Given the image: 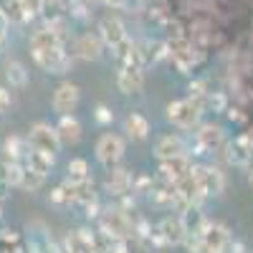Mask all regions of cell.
Wrapping results in <instances>:
<instances>
[{
    "label": "cell",
    "instance_id": "obj_1",
    "mask_svg": "<svg viewBox=\"0 0 253 253\" xmlns=\"http://www.w3.org/2000/svg\"><path fill=\"white\" fill-rule=\"evenodd\" d=\"M200 114H203V104L198 99H180V101H172L167 107V119L175 126H180V129H193V126H198Z\"/></svg>",
    "mask_w": 253,
    "mask_h": 253
},
{
    "label": "cell",
    "instance_id": "obj_2",
    "mask_svg": "<svg viewBox=\"0 0 253 253\" xmlns=\"http://www.w3.org/2000/svg\"><path fill=\"white\" fill-rule=\"evenodd\" d=\"M33 58L46 74H66L71 71V56L66 53L63 46H53V48H36Z\"/></svg>",
    "mask_w": 253,
    "mask_h": 253
},
{
    "label": "cell",
    "instance_id": "obj_3",
    "mask_svg": "<svg viewBox=\"0 0 253 253\" xmlns=\"http://www.w3.org/2000/svg\"><path fill=\"white\" fill-rule=\"evenodd\" d=\"M101 233L107 238H112V241H119V238L134 236V228H132V223H129V218H126L124 210L109 208L107 213L101 215Z\"/></svg>",
    "mask_w": 253,
    "mask_h": 253
},
{
    "label": "cell",
    "instance_id": "obj_4",
    "mask_svg": "<svg viewBox=\"0 0 253 253\" xmlns=\"http://www.w3.org/2000/svg\"><path fill=\"white\" fill-rule=\"evenodd\" d=\"M28 144L33 150H41V152H51L56 155L61 150V137L56 132V126L46 124V122H36L28 132Z\"/></svg>",
    "mask_w": 253,
    "mask_h": 253
},
{
    "label": "cell",
    "instance_id": "obj_5",
    "mask_svg": "<svg viewBox=\"0 0 253 253\" xmlns=\"http://www.w3.org/2000/svg\"><path fill=\"white\" fill-rule=\"evenodd\" d=\"M193 175L198 180V187H200V195L205 198H218L225 187V177L218 167H208V165H200V167H193Z\"/></svg>",
    "mask_w": 253,
    "mask_h": 253
},
{
    "label": "cell",
    "instance_id": "obj_6",
    "mask_svg": "<svg viewBox=\"0 0 253 253\" xmlns=\"http://www.w3.org/2000/svg\"><path fill=\"white\" fill-rule=\"evenodd\" d=\"M96 157L101 165L114 167L124 157V139L119 134H101L96 142Z\"/></svg>",
    "mask_w": 253,
    "mask_h": 253
},
{
    "label": "cell",
    "instance_id": "obj_7",
    "mask_svg": "<svg viewBox=\"0 0 253 253\" xmlns=\"http://www.w3.org/2000/svg\"><path fill=\"white\" fill-rule=\"evenodd\" d=\"M200 238H203V246L208 253H220L230 246V236H228V230L218 223H203V228L198 230Z\"/></svg>",
    "mask_w": 253,
    "mask_h": 253
},
{
    "label": "cell",
    "instance_id": "obj_8",
    "mask_svg": "<svg viewBox=\"0 0 253 253\" xmlns=\"http://www.w3.org/2000/svg\"><path fill=\"white\" fill-rule=\"evenodd\" d=\"M117 86L122 94H137L144 86V71L137 63H124L117 74Z\"/></svg>",
    "mask_w": 253,
    "mask_h": 253
},
{
    "label": "cell",
    "instance_id": "obj_9",
    "mask_svg": "<svg viewBox=\"0 0 253 253\" xmlns=\"http://www.w3.org/2000/svg\"><path fill=\"white\" fill-rule=\"evenodd\" d=\"M79 86L76 84H71V81H66V84H61V86L53 91V112L56 114H71L76 107H79Z\"/></svg>",
    "mask_w": 253,
    "mask_h": 253
},
{
    "label": "cell",
    "instance_id": "obj_10",
    "mask_svg": "<svg viewBox=\"0 0 253 253\" xmlns=\"http://www.w3.org/2000/svg\"><path fill=\"white\" fill-rule=\"evenodd\" d=\"M99 36H101V41L107 46L117 48L122 41L126 38V31H124V23H122L117 15H104L99 20Z\"/></svg>",
    "mask_w": 253,
    "mask_h": 253
},
{
    "label": "cell",
    "instance_id": "obj_11",
    "mask_svg": "<svg viewBox=\"0 0 253 253\" xmlns=\"http://www.w3.org/2000/svg\"><path fill=\"white\" fill-rule=\"evenodd\" d=\"M101 48H104V41H101V36H94V33L79 36L74 43V53L81 61H96L101 56Z\"/></svg>",
    "mask_w": 253,
    "mask_h": 253
},
{
    "label": "cell",
    "instance_id": "obj_12",
    "mask_svg": "<svg viewBox=\"0 0 253 253\" xmlns=\"http://www.w3.org/2000/svg\"><path fill=\"white\" fill-rule=\"evenodd\" d=\"M157 230H160L162 241L170 243V246H177V243H182V241L187 238V228H185V223H182L180 215H167V218L160 223Z\"/></svg>",
    "mask_w": 253,
    "mask_h": 253
},
{
    "label": "cell",
    "instance_id": "obj_13",
    "mask_svg": "<svg viewBox=\"0 0 253 253\" xmlns=\"http://www.w3.org/2000/svg\"><path fill=\"white\" fill-rule=\"evenodd\" d=\"M223 142H225L223 126H218V124H203V126H200V132H198L200 150L215 152V150H220V147H223Z\"/></svg>",
    "mask_w": 253,
    "mask_h": 253
},
{
    "label": "cell",
    "instance_id": "obj_14",
    "mask_svg": "<svg viewBox=\"0 0 253 253\" xmlns=\"http://www.w3.org/2000/svg\"><path fill=\"white\" fill-rule=\"evenodd\" d=\"M63 43H66V36H61L48 23L43 28L33 31V36H31V51H36V48H53V46H63Z\"/></svg>",
    "mask_w": 253,
    "mask_h": 253
},
{
    "label": "cell",
    "instance_id": "obj_15",
    "mask_svg": "<svg viewBox=\"0 0 253 253\" xmlns=\"http://www.w3.org/2000/svg\"><path fill=\"white\" fill-rule=\"evenodd\" d=\"M162 172L167 180H172V185L177 180H182L185 175L193 172V165H190L187 155H177V157H170V160H162Z\"/></svg>",
    "mask_w": 253,
    "mask_h": 253
},
{
    "label": "cell",
    "instance_id": "obj_16",
    "mask_svg": "<svg viewBox=\"0 0 253 253\" xmlns=\"http://www.w3.org/2000/svg\"><path fill=\"white\" fill-rule=\"evenodd\" d=\"M177 155H185V144L177 134H165L157 139L155 144V157L162 162V160H170V157H177Z\"/></svg>",
    "mask_w": 253,
    "mask_h": 253
},
{
    "label": "cell",
    "instance_id": "obj_17",
    "mask_svg": "<svg viewBox=\"0 0 253 253\" xmlns=\"http://www.w3.org/2000/svg\"><path fill=\"white\" fill-rule=\"evenodd\" d=\"M56 132L61 137V144H76L81 139V124L74 114H61V122L56 126Z\"/></svg>",
    "mask_w": 253,
    "mask_h": 253
},
{
    "label": "cell",
    "instance_id": "obj_18",
    "mask_svg": "<svg viewBox=\"0 0 253 253\" xmlns=\"http://www.w3.org/2000/svg\"><path fill=\"white\" fill-rule=\"evenodd\" d=\"M53 162H56V155H51V152H41V150H33V147H31V152H28V157H26V165L31 167V170L41 172V175L51 172Z\"/></svg>",
    "mask_w": 253,
    "mask_h": 253
},
{
    "label": "cell",
    "instance_id": "obj_19",
    "mask_svg": "<svg viewBox=\"0 0 253 253\" xmlns=\"http://www.w3.org/2000/svg\"><path fill=\"white\" fill-rule=\"evenodd\" d=\"M124 132L132 139H147V134H150V122L142 114H129L124 119Z\"/></svg>",
    "mask_w": 253,
    "mask_h": 253
},
{
    "label": "cell",
    "instance_id": "obj_20",
    "mask_svg": "<svg viewBox=\"0 0 253 253\" xmlns=\"http://www.w3.org/2000/svg\"><path fill=\"white\" fill-rule=\"evenodd\" d=\"M38 13L46 18V23H53V20L66 18V3L63 0H38Z\"/></svg>",
    "mask_w": 253,
    "mask_h": 253
},
{
    "label": "cell",
    "instance_id": "obj_21",
    "mask_svg": "<svg viewBox=\"0 0 253 253\" xmlns=\"http://www.w3.org/2000/svg\"><path fill=\"white\" fill-rule=\"evenodd\" d=\"M132 187V177L126 170H112L109 177H107V190L112 195H124L126 190Z\"/></svg>",
    "mask_w": 253,
    "mask_h": 253
},
{
    "label": "cell",
    "instance_id": "obj_22",
    "mask_svg": "<svg viewBox=\"0 0 253 253\" xmlns=\"http://www.w3.org/2000/svg\"><path fill=\"white\" fill-rule=\"evenodd\" d=\"M5 79L13 89H23L28 86V71L26 66L20 61H8V66H5Z\"/></svg>",
    "mask_w": 253,
    "mask_h": 253
},
{
    "label": "cell",
    "instance_id": "obj_23",
    "mask_svg": "<svg viewBox=\"0 0 253 253\" xmlns=\"http://www.w3.org/2000/svg\"><path fill=\"white\" fill-rule=\"evenodd\" d=\"M5 152L10 155V160H26L28 157V152H31V144H28V139H23V137H8L5 139Z\"/></svg>",
    "mask_w": 253,
    "mask_h": 253
},
{
    "label": "cell",
    "instance_id": "obj_24",
    "mask_svg": "<svg viewBox=\"0 0 253 253\" xmlns=\"http://www.w3.org/2000/svg\"><path fill=\"white\" fill-rule=\"evenodd\" d=\"M23 172H26V165L23 162H18V160H10L8 162V185L10 187H20L23 185Z\"/></svg>",
    "mask_w": 253,
    "mask_h": 253
},
{
    "label": "cell",
    "instance_id": "obj_25",
    "mask_svg": "<svg viewBox=\"0 0 253 253\" xmlns=\"http://www.w3.org/2000/svg\"><path fill=\"white\" fill-rule=\"evenodd\" d=\"M43 180H46V175H41V172L31 170V167L26 165V172H23V185H20V187H26V190H38L41 185H43Z\"/></svg>",
    "mask_w": 253,
    "mask_h": 253
},
{
    "label": "cell",
    "instance_id": "obj_26",
    "mask_svg": "<svg viewBox=\"0 0 253 253\" xmlns=\"http://www.w3.org/2000/svg\"><path fill=\"white\" fill-rule=\"evenodd\" d=\"M69 177H71V180L89 177V165H86V160H71V162H69Z\"/></svg>",
    "mask_w": 253,
    "mask_h": 253
},
{
    "label": "cell",
    "instance_id": "obj_27",
    "mask_svg": "<svg viewBox=\"0 0 253 253\" xmlns=\"http://www.w3.org/2000/svg\"><path fill=\"white\" fill-rule=\"evenodd\" d=\"M86 0H69L66 3V10L74 15V18H79V20H86L89 18V13H86Z\"/></svg>",
    "mask_w": 253,
    "mask_h": 253
},
{
    "label": "cell",
    "instance_id": "obj_28",
    "mask_svg": "<svg viewBox=\"0 0 253 253\" xmlns=\"http://www.w3.org/2000/svg\"><path fill=\"white\" fill-rule=\"evenodd\" d=\"M51 203H53V205H66V203H74V198H71V193H69V187H66V185L56 187L53 193H51Z\"/></svg>",
    "mask_w": 253,
    "mask_h": 253
},
{
    "label": "cell",
    "instance_id": "obj_29",
    "mask_svg": "<svg viewBox=\"0 0 253 253\" xmlns=\"http://www.w3.org/2000/svg\"><path fill=\"white\" fill-rule=\"evenodd\" d=\"M124 243H126V253H150V251H147V243H144L139 236L124 238Z\"/></svg>",
    "mask_w": 253,
    "mask_h": 253
},
{
    "label": "cell",
    "instance_id": "obj_30",
    "mask_svg": "<svg viewBox=\"0 0 253 253\" xmlns=\"http://www.w3.org/2000/svg\"><path fill=\"white\" fill-rule=\"evenodd\" d=\"M94 119H96L99 124L107 126V124H112V122H114V112H112L109 107H104V104H99V107L94 109Z\"/></svg>",
    "mask_w": 253,
    "mask_h": 253
},
{
    "label": "cell",
    "instance_id": "obj_31",
    "mask_svg": "<svg viewBox=\"0 0 253 253\" xmlns=\"http://www.w3.org/2000/svg\"><path fill=\"white\" fill-rule=\"evenodd\" d=\"M8 26H10V18L0 10V43L5 41V36H8Z\"/></svg>",
    "mask_w": 253,
    "mask_h": 253
},
{
    "label": "cell",
    "instance_id": "obj_32",
    "mask_svg": "<svg viewBox=\"0 0 253 253\" xmlns=\"http://www.w3.org/2000/svg\"><path fill=\"white\" fill-rule=\"evenodd\" d=\"M10 101H13V99H10V91L0 86V107H3V112H5L8 107H10Z\"/></svg>",
    "mask_w": 253,
    "mask_h": 253
},
{
    "label": "cell",
    "instance_id": "obj_33",
    "mask_svg": "<svg viewBox=\"0 0 253 253\" xmlns=\"http://www.w3.org/2000/svg\"><path fill=\"white\" fill-rule=\"evenodd\" d=\"M8 193H10L8 180H0V200H5V198H8Z\"/></svg>",
    "mask_w": 253,
    "mask_h": 253
},
{
    "label": "cell",
    "instance_id": "obj_34",
    "mask_svg": "<svg viewBox=\"0 0 253 253\" xmlns=\"http://www.w3.org/2000/svg\"><path fill=\"white\" fill-rule=\"evenodd\" d=\"M104 5H109V8H124L126 5V0H101Z\"/></svg>",
    "mask_w": 253,
    "mask_h": 253
},
{
    "label": "cell",
    "instance_id": "obj_35",
    "mask_svg": "<svg viewBox=\"0 0 253 253\" xmlns=\"http://www.w3.org/2000/svg\"><path fill=\"white\" fill-rule=\"evenodd\" d=\"M5 177H8V162L0 160V180H5Z\"/></svg>",
    "mask_w": 253,
    "mask_h": 253
},
{
    "label": "cell",
    "instance_id": "obj_36",
    "mask_svg": "<svg viewBox=\"0 0 253 253\" xmlns=\"http://www.w3.org/2000/svg\"><path fill=\"white\" fill-rule=\"evenodd\" d=\"M86 3H101V0H86Z\"/></svg>",
    "mask_w": 253,
    "mask_h": 253
},
{
    "label": "cell",
    "instance_id": "obj_37",
    "mask_svg": "<svg viewBox=\"0 0 253 253\" xmlns=\"http://www.w3.org/2000/svg\"><path fill=\"white\" fill-rule=\"evenodd\" d=\"M0 114H3V107H0Z\"/></svg>",
    "mask_w": 253,
    "mask_h": 253
},
{
    "label": "cell",
    "instance_id": "obj_38",
    "mask_svg": "<svg viewBox=\"0 0 253 253\" xmlns=\"http://www.w3.org/2000/svg\"><path fill=\"white\" fill-rule=\"evenodd\" d=\"M220 253H225V251H220Z\"/></svg>",
    "mask_w": 253,
    "mask_h": 253
}]
</instances>
